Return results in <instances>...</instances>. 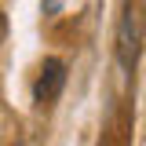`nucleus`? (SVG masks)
I'll return each instance as SVG.
<instances>
[{
  "label": "nucleus",
  "instance_id": "2",
  "mask_svg": "<svg viewBox=\"0 0 146 146\" xmlns=\"http://www.w3.org/2000/svg\"><path fill=\"white\" fill-rule=\"evenodd\" d=\"M62 88H66V62L62 58H44V66L36 73V84H33V102L36 106H51L62 95Z\"/></svg>",
  "mask_w": 146,
  "mask_h": 146
},
{
  "label": "nucleus",
  "instance_id": "1",
  "mask_svg": "<svg viewBox=\"0 0 146 146\" xmlns=\"http://www.w3.org/2000/svg\"><path fill=\"white\" fill-rule=\"evenodd\" d=\"M139 48H143V7L124 4L121 22H117V58L124 70H131L139 62Z\"/></svg>",
  "mask_w": 146,
  "mask_h": 146
}]
</instances>
